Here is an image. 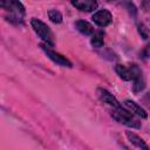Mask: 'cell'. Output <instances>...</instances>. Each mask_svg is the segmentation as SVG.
Listing matches in <instances>:
<instances>
[{"label": "cell", "instance_id": "obj_16", "mask_svg": "<svg viewBox=\"0 0 150 150\" xmlns=\"http://www.w3.org/2000/svg\"><path fill=\"white\" fill-rule=\"evenodd\" d=\"M143 56H144L145 59H150V45L144 48V50H143Z\"/></svg>", "mask_w": 150, "mask_h": 150}, {"label": "cell", "instance_id": "obj_9", "mask_svg": "<svg viewBox=\"0 0 150 150\" xmlns=\"http://www.w3.org/2000/svg\"><path fill=\"white\" fill-rule=\"evenodd\" d=\"M124 105H125L132 114H135V115H137V116H139V117H142V118H146V117H148L146 111H145L142 107H139L137 103H135L134 101L127 100V101L124 102Z\"/></svg>", "mask_w": 150, "mask_h": 150}, {"label": "cell", "instance_id": "obj_10", "mask_svg": "<svg viewBox=\"0 0 150 150\" xmlns=\"http://www.w3.org/2000/svg\"><path fill=\"white\" fill-rule=\"evenodd\" d=\"M125 135H127L128 139H129V141H130L135 146L141 148V149H145V150H148V149H149V146L145 144V142H144L139 136H137L136 134H134V132H131V131H127V132H125Z\"/></svg>", "mask_w": 150, "mask_h": 150}, {"label": "cell", "instance_id": "obj_4", "mask_svg": "<svg viewBox=\"0 0 150 150\" xmlns=\"http://www.w3.org/2000/svg\"><path fill=\"white\" fill-rule=\"evenodd\" d=\"M115 70L117 73V75L124 80V81H132L135 75L141 70V68L136 64H131L129 67L124 66V64H116L115 67Z\"/></svg>", "mask_w": 150, "mask_h": 150}, {"label": "cell", "instance_id": "obj_1", "mask_svg": "<svg viewBox=\"0 0 150 150\" xmlns=\"http://www.w3.org/2000/svg\"><path fill=\"white\" fill-rule=\"evenodd\" d=\"M0 6L2 9L9 13V21L15 23H21L23 21L25 7L19 0H0Z\"/></svg>", "mask_w": 150, "mask_h": 150}, {"label": "cell", "instance_id": "obj_7", "mask_svg": "<svg viewBox=\"0 0 150 150\" xmlns=\"http://www.w3.org/2000/svg\"><path fill=\"white\" fill-rule=\"evenodd\" d=\"M97 95H98L100 100H101L103 103L110 105L111 108H118V107H121L120 102H118V101L112 96V94H110L107 89L98 88V89H97Z\"/></svg>", "mask_w": 150, "mask_h": 150}, {"label": "cell", "instance_id": "obj_11", "mask_svg": "<svg viewBox=\"0 0 150 150\" xmlns=\"http://www.w3.org/2000/svg\"><path fill=\"white\" fill-rule=\"evenodd\" d=\"M75 26H76V29H77L80 33L84 34V35H90V34L94 33V27H93L89 22H87V21H84V20H79V21H76Z\"/></svg>", "mask_w": 150, "mask_h": 150}, {"label": "cell", "instance_id": "obj_2", "mask_svg": "<svg viewBox=\"0 0 150 150\" xmlns=\"http://www.w3.org/2000/svg\"><path fill=\"white\" fill-rule=\"evenodd\" d=\"M110 115L121 124H124L130 128H136V129L141 128V122L134 116L131 111L125 110L124 108H122V105L118 108H112L110 110Z\"/></svg>", "mask_w": 150, "mask_h": 150}, {"label": "cell", "instance_id": "obj_5", "mask_svg": "<svg viewBox=\"0 0 150 150\" xmlns=\"http://www.w3.org/2000/svg\"><path fill=\"white\" fill-rule=\"evenodd\" d=\"M41 48H42V50L47 54V56L52 60V61H54L55 63H57V64H60V66H63V67H68V68H70L73 64H71V62L66 57V56H63V55H61V54H59V53H56L55 50H53V49H50L49 47H47L46 45H41L40 46Z\"/></svg>", "mask_w": 150, "mask_h": 150}, {"label": "cell", "instance_id": "obj_12", "mask_svg": "<svg viewBox=\"0 0 150 150\" xmlns=\"http://www.w3.org/2000/svg\"><path fill=\"white\" fill-rule=\"evenodd\" d=\"M134 84H132V91L134 93H139L145 88V80L143 76V71L138 73L135 77H134Z\"/></svg>", "mask_w": 150, "mask_h": 150}, {"label": "cell", "instance_id": "obj_15", "mask_svg": "<svg viewBox=\"0 0 150 150\" xmlns=\"http://www.w3.org/2000/svg\"><path fill=\"white\" fill-rule=\"evenodd\" d=\"M138 30H139V33L142 34V36H143L144 39H148V30H146V28H145L143 25H139V26H138Z\"/></svg>", "mask_w": 150, "mask_h": 150}, {"label": "cell", "instance_id": "obj_13", "mask_svg": "<svg viewBox=\"0 0 150 150\" xmlns=\"http://www.w3.org/2000/svg\"><path fill=\"white\" fill-rule=\"evenodd\" d=\"M90 43L95 48H101L104 45V34H103V32H101V30L96 32L93 35V38L90 40Z\"/></svg>", "mask_w": 150, "mask_h": 150}, {"label": "cell", "instance_id": "obj_17", "mask_svg": "<svg viewBox=\"0 0 150 150\" xmlns=\"http://www.w3.org/2000/svg\"><path fill=\"white\" fill-rule=\"evenodd\" d=\"M109 1H111V0H109Z\"/></svg>", "mask_w": 150, "mask_h": 150}, {"label": "cell", "instance_id": "obj_3", "mask_svg": "<svg viewBox=\"0 0 150 150\" xmlns=\"http://www.w3.org/2000/svg\"><path fill=\"white\" fill-rule=\"evenodd\" d=\"M30 25L34 29V32L39 35V38L47 45V46H54V35H53V32L50 30V28L45 23L42 22L41 20L39 19H32L30 20Z\"/></svg>", "mask_w": 150, "mask_h": 150}, {"label": "cell", "instance_id": "obj_6", "mask_svg": "<svg viewBox=\"0 0 150 150\" xmlns=\"http://www.w3.org/2000/svg\"><path fill=\"white\" fill-rule=\"evenodd\" d=\"M91 19H93V21H94L97 26H100V27H105V26H108V25L111 22L112 16H111V14H110L109 11H107V9H101V11H97V12L93 15Z\"/></svg>", "mask_w": 150, "mask_h": 150}, {"label": "cell", "instance_id": "obj_14", "mask_svg": "<svg viewBox=\"0 0 150 150\" xmlns=\"http://www.w3.org/2000/svg\"><path fill=\"white\" fill-rule=\"evenodd\" d=\"M48 16H49L50 21L54 22V23H61L62 22V14L57 9H50V11H48Z\"/></svg>", "mask_w": 150, "mask_h": 150}, {"label": "cell", "instance_id": "obj_8", "mask_svg": "<svg viewBox=\"0 0 150 150\" xmlns=\"http://www.w3.org/2000/svg\"><path fill=\"white\" fill-rule=\"evenodd\" d=\"M73 6L82 12H93L97 8V1L96 0H70Z\"/></svg>", "mask_w": 150, "mask_h": 150}]
</instances>
